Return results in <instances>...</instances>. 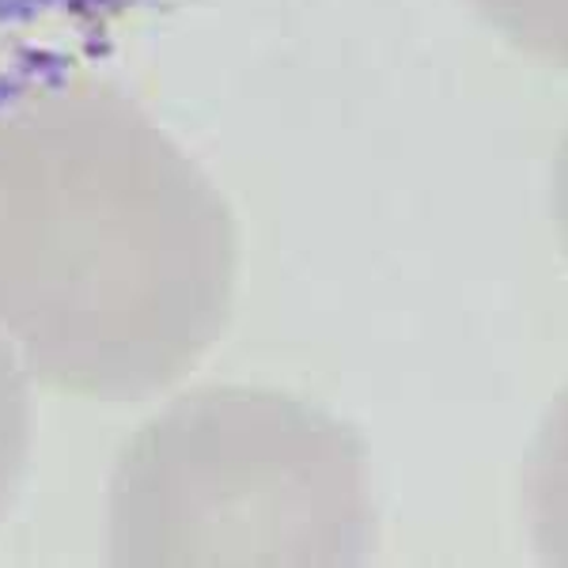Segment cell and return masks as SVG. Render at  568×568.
I'll return each mask as SVG.
<instances>
[{
  "label": "cell",
  "instance_id": "1",
  "mask_svg": "<svg viewBox=\"0 0 568 568\" xmlns=\"http://www.w3.org/2000/svg\"><path fill=\"white\" fill-rule=\"evenodd\" d=\"M240 232L213 179L114 84L0 80V334L53 390L141 402L224 334Z\"/></svg>",
  "mask_w": 568,
  "mask_h": 568
},
{
  "label": "cell",
  "instance_id": "2",
  "mask_svg": "<svg viewBox=\"0 0 568 568\" xmlns=\"http://www.w3.org/2000/svg\"><path fill=\"white\" fill-rule=\"evenodd\" d=\"M368 444L265 387L168 402L118 452L106 557L125 568H353L375 549Z\"/></svg>",
  "mask_w": 568,
  "mask_h": 568
},
{
  "label": "cell",
  "instance_id": "3",
  "mask_svg": "<svg viewBox=\"0 0 568 568\" xmlns=\"http://www.w3.org/2000/svg\"><path fill=\"white\" fill-rule=\"evenodd\" d=\"M474 8L538 65L561 69L568 58V0H470Z\"/></svg>",
  "mask_w": 568,
  "mask_h": 568
},
{
  "label": "cell",
  "instance_id": "4",
  "mask_svg": "<svg viewBox=\"0 0 568 568\" xmlns=\"http://www.w3.org/2000/svg\"><path fill=\"white\" fill-rule=\"evenodd\" d=\"M31 452V390L16 345L0 334V524L16 500Z\"/></svg>",
  "mask_w": 568,
  "mask_h": 568
}]
</instances>
